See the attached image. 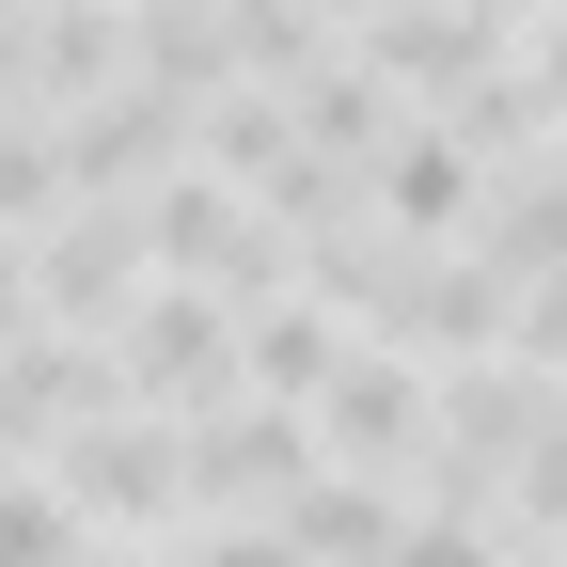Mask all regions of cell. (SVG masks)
<instances>
[{
	"label": "cell",
	"mask_w": 567,
	"mask_h": 567,
	"mask_svg": "<svg viewBox=\"0 0 567 567\" xmlns=\"http://www.w3.org/2000/svg\"><path fill=\"white\" fill-rule=\"evenodd\" d=\"M142 268H174L189 300H205V284H221V300H268V284H284V237L237 221V189H221V174H189V189L142 205Z\"/></svg>",
	"instance_id": "1"
},
{
	"label": "cell",
	"mask_w": 567,
	"mask_h": 567,
	"mask_svg": "<svg viewBox=\"0 0 567 567\" xmlns=\"http://www.w3.org/2000/svg\"><path fill=\"white\" fill-rule=\"evenodd\" d=\"M425 442H442V394H425L394 347H363V363L316 394V457H347V473H410Z\"/></svg>",
	"instance_id": "2"
},
{
	"label": "cell",
	"mask_w": 567,
	"mask_h": 567,
	"mask_svg": "<svg viewBox=\"0 0 567 567\" xmlns=\"http://www.w3.org/2000/svg\"><path fill=\"white\" fill-rule=\"evenodd\" d=\"M174 473L205 488V505H252V488H316V410L237 394V410H205L189 442H174Z\"/></svg>",
	"instance_id": "3"
},
{
	"label": "cell",
	"mask_w": 567,
	"mask_h": 567,
	"mask_svg": "<svg viewBox=\"0 0 567 567\" xmlns=\"http://www.w3.org/2000/svg\"><path fill=\"white\" fill-rule=\"evenodd\" d=\"M126 394H142V410H189V425H205V410H237V316L174 284V300L126 331Z\"/></svg>",
	"instance_id": "4"
},
{
	"label": "cell",
	"mask_w": 567,
	"mask_h": 567,
	"mask_svg": "<svg viewBox=\"0 0 567 567\" xmlns=\"http://www.w3.org/2000/svg\"><path fill=\"white\" fill-rule=\"evenodd\" d=\"M48 488H63L80 520H158L189 473H174V442H158V410H111V425H63V473H48Z\"/></svg>",
	"instance_id": "5"
},
{
	"label": "cell",
	"mask_w": 567,
	"mask_h": 567,
	"mask_svg": "<svg viewBox=\"0 0 567 567\" xmlns=\"http://www.w3.org/2000/svg\"><path fill=\"white\" fill-rule=\"evenodd\" d=\"M363 205H379L394 237H425V252H442L473 205H488V189H473V142H457V126H394L379 158H363Z\"/></svg>",
	"instance_id": "6"
},
{
	"label": "cell",
	"mask_w": 567,
	"mask_h": 567,
	"mask_svg": "<svg viewBox=\"0 0 567 567\" xmlns=\"http://www.w3.org/2000/svg\"><path fill=\"white\" fill-rule=\"evenodd\" d=\"M394 488L379 473H316V488H284V551L300 567H394Z\"/></svg>",
	"instance_id": "7"
},
{
	"label": "cell",
	"mask_w": 567,
	"mask_h": 567,
	"mask_svg": "<svg viewBox=\"0 0 567 567\" xmlns=\"http://www.w3.org/2000/svg\"><path fill=\"white\" fill-rule=\"evenodd\" d=\"M237 379H252L268 410H316V394L347 379V331L300 316V300H284V316H237Z\"/></svg>",
	"instance_id": "8"
},
{
	"label": "cell",
	"mask_w": 567,
	"mask_h": 567,
	"mask_svg": "<svg viewBox=\"0 0 567 567\" xmlns=\"http://www.w3.org/2000/svg\"><path fill=\"white\" fill-rule=\"evenodd\" d=\"M284 126H300V158L331 174V158H379V142H394V95L363 80V63H316V80L284 95Z\"/></svg>",
	"instance_id": "9"
},
{
	"label": "cell",
	"mask_w": 567,
	"mask_h": 567,
	"mask_svg": "<svg viewBox=\"0 0 567 567\" xmlns=\"http://www.w3.org/2000/svg\"><path fill=\"white\" fill-rule=\"evenodd\" d=\"M63 205H80V174H63V126H48V111H0V237H48Z\"/></svg>",
	"instance_id": "10"
},
{
	"label": "cell",
	"mask_w": 567,
	"mask_h": 567,
	"mask_svg": "<svg viewBox=\"0 0 567 567\" xmlns=\"http://www.w3.org/2000/svg\"><path fill=\"white\" fill-rule=\"evenodd\" d=\"M0 567H80V505L63 488H0Z\"/></svg>",
	"instance_id": "11"
},
{
	"label": "cell",
	"mask_w": 567,
	"mask_h": 567,
	"mask_svg": "<svg viewBox=\"0 0 567 567\" xmlns=\"http://www.w3.org/2000/svg\"><path fill=\"white\" fill-rule=\"evenodd\" d=\"M394 567H505V551H488V520H457V505H425V520L394 536Z\"/></svg>",
	"instance_id": "12"
},
{
	"label": "cell",
	"mask_w": 567,
	"mask_h": 567,
	"mask_svg": "<svg viewBox=\"0 0 567 567\" xmlns=\"http://www.w3.org/2000/svg\"><path fill=\"white\" fill-rule=\"evenodd\" d=\"M189 567H300V551H284V520H237V536H205Z\"/></svg>",
	"instance_id": "13"
},
{
	"label": "cell",
	"mask_w": 567,
	"mask_h": 567,
	"mask_svg": "<svg viewBox=\"0 0 567 567\" xmlns=\"http://www.w3.org/2000/svg\"><path fill=\"white\" fill-rule=\"evenodd\" d=\"M32 316V237H0V331Z\"/></svg>",
	"instance_id": "14"
},
{
	"label": "cell",
	"mask_w": 567,
	"mask_h": 567,
	"mask_svg": "<svg viewBox=\"0 0 567 567\" xmlns=\"http://www.w3.org/2000/svg\"><path fill=\"white\" fill-rule=\"evenodd\" d=\"M80 567H142V551H80Z\"/></svg>",
	"instance_id": "15"
},
{
	"label": "cell",
	"mask_w": 567,
	"mask_h": 567,
	"mask_svg": "<svg viewBox=\"0 0 567 567\" xmlns=\"http://www.w3.org/2000/svg\"><path fill=\"white\" fill-rule=\"evenodd\" d=\"M316 17H331V0H316ZM363 17H394V0H363Z\"/></svg>",
	"instance_id": "16"
},
{
	"label": "cell",
	"mask_w": 567,
	"mask_h": 567,
	"mask_svg": "<svg viewBox=\"0 0 567 567\" xmlns=\"http://www.w3.org/2000/svg\"><path fill=\"white\" fill-rule=\"evenodd\" d=\"M536 567H567V551H536Z\"/></svg>",
	"instance_id": "17"
}]
</instances>
